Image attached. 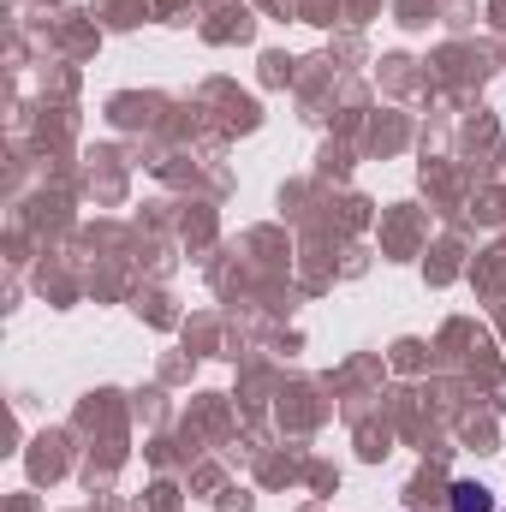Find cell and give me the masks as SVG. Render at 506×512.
<instances>
[{
  "mask_svg": "<svg viewBox=\"0 0 506 512\" xmlns=\"http://www.w3.org/2000/svg\"><path fill=\"white\" fill-rule=\"evenodd\" d=\"M453 512H495V501H489V489L459 483V489H453Z\"/></svg>",
  "mask_w": 506,
  "mask_h": 512,
  "instance_id": "1",
  "label": "cell"
}]
</instances>
